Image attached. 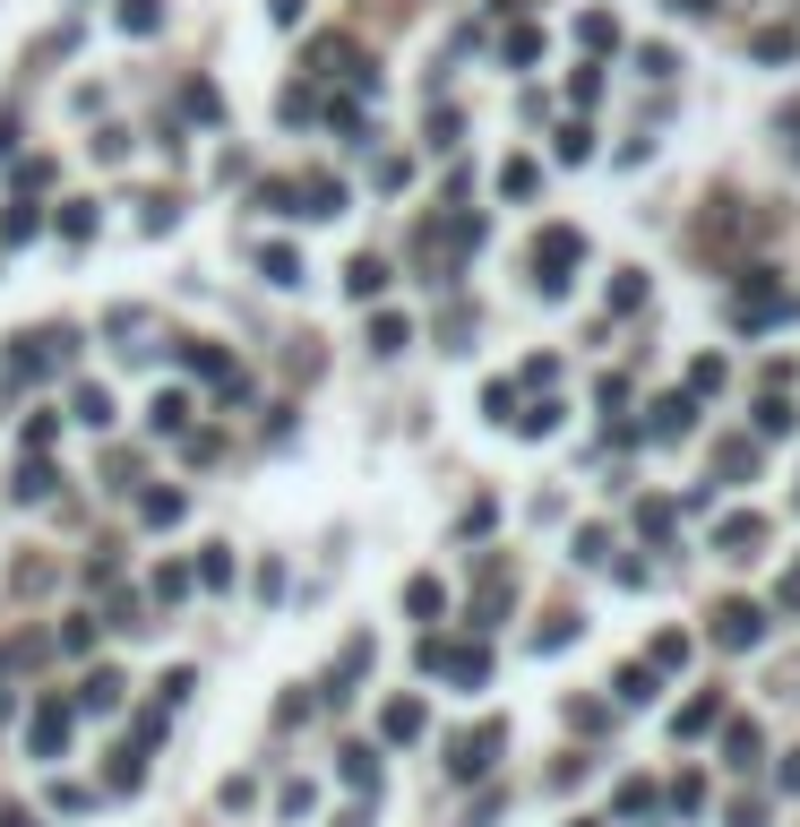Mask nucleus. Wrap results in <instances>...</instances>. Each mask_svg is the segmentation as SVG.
Here are the masks:
<instances>
[{
    "label": "nucleus",
    "mask_w": 800,
    "mask_h": 827,
    "mask_svg": "<svg viewBox=\"0 0 800 827\" xmlns=\"http://www.w3.org/2000/svg\"><path fill=\"white\" fill-rule=\"evenodd\" d=\"M422 672H448L456 690H482L491 681V647L482 638H422Z\"/></svg>",
    "instance_id": "nucleus-1"
},
{
    "label": "nucleus",
    "mask_w": 800,
    "mask_h": 827,
    "mask_svg": "<svg viewBox=\"0 0 800 827\" xmlns=\"http://www.w3.org/2000/svg\"><path fill=\"white\" fill-rule=\"evenodd\" d=\"M792 311V294L774 285V267H749V285H732V328H774Z\"/></svg>",
    "instance_id": "nucleus-2"
},
{
    "label": "nucleus",
    "mask_w": 800,
    "mask_h": 827,
    "mask_svg": "<svg viewBox=\"0 0 800 827\" xmlns=\"http://www.w3.org/2000/svg\"><path fill=\"white\" fill-rule=\"evenodd\" d=\"M576 259H585V233H576V225H551L543 242H534V285H543V294H569Z\"/></svg>",
    "instance_id": "nucleus-3"
},
{
    "label": "nucleus",
    "mask_w": 800,
    "mask_h": 827,
    "mask_svg": "<svg viewBox=\"0 0 800 827\" xmlns=\"http://www.w3.org/2000/svg\"><path fill=\"white\" fill-rule=\"evenodd\" d=\"M508 750V725H474V732H456L448 741V776L456 785H474V776H491V759Z\"/></svg>",
    "instance_id": "nucleus-4"
},
{
    "label": "nucleus",
    "mask_w": 800,
    "mask_h": 827,
    "mask_svg": "<svg viewBox=\"0 0 800 827\" xmlns=\"http://www.w3.org/2000/svg\"><path fill=\"white\" fill-rule=\"evenodd\" d=\"M758 638H767V603H714V647H723V656H740V647H758Z\"/></svg>",
    "instance_id": "nucleus-5"
},
{
    "label": "nucleus",
    "mask_w": 800,
    "mask_h": 827,
    "mask_svg": "<svg viewBox=\"0 0 800 827\" xmlns=\"http://www.w3.org/2000/svg\"><path fill=\"white\" fill-rule=\"evenodd\" d=\"M758 543H767V518H758V509H732V518L714 526V552H723V561H749Z\"/></svg>",
    "instance_id": "nucleus-6"
},
{
    "label": "nucleus",
    "mask_w": 800,
    "mask_h": 827,
    "mask_svg": "<svg viewBox=\"0 0 800 827\" xmlns=\"http://www.w3.org/2000/svg\"><path fill=\"white\" fill-rule=\"evenodd\" d=\"M689 423H698V397L672 388V397H654V414H645V440H680Z\"/></svg>",
    "instance_id": "nucleus-7"
},
{
    "label": "nucleus",
    "mask_w": 800,
    "mask_h": 827,
    "mask_svg": "<svg viewBox=\"0 0 800 827\" xmlns=\"http://www.w3.org/2000/svg\"><path fill=\"white\" fill-rule=\"evenodd\" d=\"M723 759H732L740 776H749V767L767 759V725H758V716H740V725H723Z\"/></svg>",
    "instance_id": "nucleus-8"
},
{
    "label": "nucleus",
    "mask_w": 800,
    "mask_h": 827,
    "mask_svg": "<svg viewBox=\"0 0 800 827\" xmlns=\"http://www.w3.org/2000/svg\"><path fill=\"white\" fill-rule=\"evenodd\" d=\"M61 750H69V707L43 698V707H34V759H61Z\"/></svg>",
    "instance_id": "nucleus-9"
},
{
    "label": "nucleus",
    "mask_w": 800,
    "mask_h": 827,
    "mask_svg": "<svg viewBox=\"0 0 800 827\" xmlns=\"http://www.w3.org/2000/svg\"><path fill=\"white\" fill-rule=\"evenodd\" d=\"M293 199H310L302 216H345V181H336V173H310V181H302Z\"/></svg>",
    "instance_id": "nucleus-10"
},
{
    "label": "nucleus",
    "mask_w": 800,
    "mask_h": 827,
    "mask_svg": "<svg viewBox=\"0 0 800 827\" xmlns=\"http://www.w3.org/2000/svg\"><path fill=\"white\" fill-rule=\"evenodd\" d=\"M714 725H723V698H714V690H705V698H689V707L672 716V732H680V741H698V732H714Z\"/></svg>",
    "instance_id": "nucleus-11"
},
{
    "label": "nucleus",
    "mask_w": 800,
    "mask_h": 827,
    "mask_svg": "<svg viewBox=\"0 0 800 827\" xmlns=\"http://www.w3.org/2000/svg\"><path fill=\"white\" fill-rule=\"evenodd\" d=\"M345 294H353V302H379V294H387V259H371V250H362V259L345 267Z\"/></svg>",
    "instance_id": "nucleus-12"
},
{
    "label": "nucleus",
    "mask_w": 800,
    "mask_h": 827,
    "mask_svg": "<svg viewBox=\"0 0 800 827\" xmlns=\"http://www.w3.org/2000/svg\"><path fill=\"white\" fill-rule=\"evenodd\" d=\"M576 43H585V52H620V18L585 9V18H576Z\"/></svg>",
    "instance_id": "nucleus-13"
},
{
    "label": "nucleus",
    "mask_w": 800,
    "mask_h": 827,
    "mask_svg": "<svg viewBox=\"0 0 800 827\" xmlns=\"http://www.w3.org/2000/svg\"><path fill=\"white\" fill-rule=\"evenodd\" d=\"M740 474H758V449H749V440H723V449H714V483H740Z\"/></svg>",
    "instance_id": "nucleus-14"
},
{
    "label": "nucleus",
    "mask_w": 800,
    "mask_h": 827,
    "mask_svg": "<svg viewBox=\"0 0 800 827\" xmlns=\"http://www.w3.org/2000/svg\"><path fill=\"white\" fill-rule=\"evenodd\" d=\"M405 612H414V621H439V612H448V587H439V578H414V587H405Z\"/></svg>",
    "instance_id": "nucleus-15"
},
{
    "label": "nucleus",
    "mask_w": 800,
    "mask_h": 827,
    "mask_svg": "<svg viewBox=\"0 0 800 827\" xmlns=\"http://www.w3.org/2000/svg\"><path fill=\"white\" fill-rule=\"evenodd\" d=\"M422 725H431V716H422V698H396V707L379 716V732H387V741H414Z\"/></svg>",
    "instance_id": "nucleus-16"
},
{
    "label": "nucleus",
    "mask_w": 800,
    "mask_h": 827,
    "mask_svg": "<svg viewBox=\"0 0 800 827\" xmlns=\"http://www.w3.org/2000/svg\"><path fill=\"white\" fill-rule=\"evenodd\" d=\"M78 707H87V716H112V707H121V672H96V681L78 690Z\"/></svg>",
    "instance_id": "nucleus-17"
},
{
    "label": "nucleus",
    "mask_w": 800,
    "mask_h": 827,
    "mask_svg": "<svg viewBox=\"0 0 800 827\" xmlns=\"http://www.w3.org/2000/svg\"><path fill=\"white\" fill-rule=\"evenodd\" d=\"M258 267H267V285H302V259H293L285 242H267V250H258Z\"/></svg>",
    "instance_id": "nucleus-18"
},
{
    "label": "nucleus",
    "mask_w": 800,
    "mask_h": 827,
    "mask_svg": "<svg viewBox=\"0 0 800 827\" xmlns=\"http://www.w3.org/2000/svg\"><path fill=\"white\" fill-rule=\"evenodd\" d=\"M620 707H654V663H629V672H620Z\"/></svg>",
    "instance_id": "nucleus-19"
},
{
    "label": "nucleus",
    "mask_w": 800,
    "mask_h": 827,
    "mask_svg": "<svg viewBox=\"0 0 800 827\" xmlns=\"http://www.w3.org/2000/svg\"><path fill=\"white\" fill-rule=\"evenodd\" d=\"M405 319H396V311H379V319H371V354H405Z\"/></svg>",
    "instance_id": "nucleus-20"
},
{
    "label": "nucleus",
    "mask_w": 800,
    "mask_h": 827,
    "mask_svg": "<svg viewBox=\"0 0 800 827\" xmlns=\"http://www.w3.org/2000/svg\"><path fill=\"white\" fill-rule=\"evenodd\" d=\"M345 785H353V794H362V785L379 794V750H345Z\"/></svg>",
    "instance_id": "nucleus-21"
},
{
    "label": "nucleus",
    "mask_w": 800,
    "mask_h": 827,
    "mask_svg": "<svg viewBox=\"0 0 800 827\" xmlns=\"http://www.w3.org/2000/svg\"><path fill=\"white\" fill-rule=\"evenodd\" d=\"M749 52H758V61H792V52H800V35H792V27H767L758 43H749Z\"/></svg>",
    "instance_id": "nucleus-22"
},
{
    "label": "nucleus",
    "mask_w": 800,
    "mask_h": 827,
    "mask_svg": "<svg viewBox=\"0 0 800 827\" xmlns=\"http://www.w3.org/2000/svg\"><path fill=\"white\" fill-rule=\"evenodd\" d=\"M672 526H680V509H672V500H645V509H638V534H654V543H663Z\"/></svg>",
    "instance_id": "nucleus-23"
},
{
    "label": "nucleus",
    "mask_w": 800,
    "mask_h": 827,
    "mask_svg": "<svg viewBox=\"0 0 800 827\" xmlns=\"http://www.w3.org/2000/svg\"><path fill=\"white\" fill-rule=\"evenodd\" d=\"M516 431H525V440H551V431H560V405H525V414H516Z\"/></svg>",
    "instance_id": "nucleus-24"
},
{
    "label": "nucleus",
    "mask_w": 800,
    "mask_h": 827,
    "mask_svg": "<svg viewBox=\"0 0 800 827\" xmlns=\"http://www.w3.org/2000/svg\"><path fill=\"white\" fill-rule=\"evenodd\" d=\"M52 483H61V474H52V465H43V457H34V465H18V500H43V492H52Z\"/></svg>",
    "instance_id": "nucleus-25"
},
{
    "label": "nucleus",
    "mask_w": 800,
    "mask_h": 827,
    "mask_svg": "<svg viewBox=\"0 0 800 827\" xmlns=\"http://www.w3.org/2000/svg\"><path fill=\"white\" fill-rule=\"evenodd\" d=\"M585 156H594V130H585V121H569V130H560V165H585Z\"/></svg>",
    "instance_id": "nucleus-26"
},
{
    "label": "nucleus",
    "mask_w": 800,
    "mask_h": 827,
    "mask_svg": "<svg viewBox=\"0 0 800 827\" xmlns=\"http://www.w3.org/2000/svg\"><path fill=\"white\" fill-rule=\"evenodd\" d=\"M680 663H689V638H680V629H663V638H654V672H680Z\"/></svg>",
    "instance_id": "nucleus-27"
},
{
    "label": "nucleus",
    "mask_w": 800,
    "mask_h": 827,
    "mask_svg": "<svg viewBox=\"0 0 800 827\" xmlns=\"http://www.w3.org/2000/svg\"><path fill=\"white\" fill-rule=\"evenodd\" d=\"M34 225H43L34 199H18V207H9V225H0V242H34Z\"/></svg>",
    "instance_id": "nucleus-28"
},
{
    "label": "nucleus",
    "mask_w": 800,
    "mask_h": 827,
    "mask_svg": "<svg viewBox=\"0 0 800 827\" xmlns=\"http://www.w3.org/2000/svg\"><path fill=\"white\" fill-rule=\"evenodd\" d=\"M78 423L103 431V423H112V397H103V388H78Z\"/></svg>",
    "instance_id": "nucleus-29"
},
{
    "label": "nucleus",
    "mask_w": 800,
    "mask_h": 827,
    "mask_svg": "<svg viewBox=\"0 0 800 827\" xmlns=\"http://www.w3.org/2000/svg\"><path fill=\"white\" fill-rule=\"evenodd\" d=\"M800 423V414H792V405H783V397H767V405H758V431H767V440H783V431H792Z\"/></svg>",
    "instance_id": "nucleus-30"
},
{
    "label": "nucleus",
    "mask_w": 800,
    "mask_h": 827,
    "mask_svg": "<svg viewBox=\"0 0 800 827\" xmlns=\"http://www.w3.org/2000/svg\"><path fill=\"white\" fill-rule=\"evenodd\" d=\"M534 181H543V173L525 165V156H516V165H508V173H500V190H508V199H534Z\"/></svg>",
    "instance_id": "nucleus-31"
},
{
    "label": "nucleus",
    "mask_w": 800,
    "mask_h": 827,
    "mask_svg": "<svg viewBox=\"0 0 800 827\" xmlns=\"http://www.w3.org/2000/svg\"><path fill=\"white\" fill-rule=\"evenodd\" d=\"M638 302H645V276H638V267H629V276H620V285H611V311H620V319H629V311H638Z\"/></svg>",
    "instance_id": "nucleus-32"
},
{
    "label": "nucleus",
    "mask_w": 800,
    "mask_h": 827,
    "mask_svg": "<svg viewBox=\"0 0 800 827\" xmlns=\"http://www.w3.org/2000/svg\"><path fill=\"white\" fill-rule=\"evenodd\" d=\"M147 414H156V431H181V423H190V397H156Z\"/></svg>",
    "instance_id": "nucleus-33"
},
{
    "label": "nucleus",
    "mask_w": 800,
    "mask_h": 827,
    "mask_svg": "<svg viewBox=\"0 0 800 827\" xmlns=\"http://www.w3.org/2000/svg\"><path fill=\"white\" fill-rule=\"evenodd\" d=\"M672 810H680V819H689V810H705V776H680V785H672Z\"/></svg>",
    "instance_id": "nucleus-34"
},
{
    "label": "nucleus",
    "mask_w": 800,
    "mask_h": 827,
    "mask_svg": "<svg viewBox=\"0 0 800 827\" xmlns=\"http://www.w3.org/2000/svg\"><path fill=\"white\" fill-rule=\"evenodd\" d=\"M190 690H198V672H190V663H172V672H164V707H181Z\"/></svg>",
    "instance_id": "nucleus-35"
},
{
    "label": "nucleus",
    "mask_w": 800,
    "mask_h": 827,
    "mask_svg": "<svg viewBox=\"0 0 800 827\" xmlns=\"http://www.w3.org/2000/svg\"><path fill=\"white\" fill-rule=\"evenodd\" d=\"M156 18H164L156 0H129V9H121V27H129V35H156Z\"/></svg>",
    "instance_id": "nucleus-36"
},
{
    "label": "nucleus",
    "mask_w": 800,
    "mask_h": 827,
    "mask_svg": "<svg viewBox=\"0 0 800 827\" xmlns=\"http://www.w3.org/2000/svg\"><path fill=\"white\" fill-rule=\"evenodd\" d=\"M714 388H723V363H714V354H705V363L689 371V397H714Z\"/></svg>",
    "instance_id": "nucleus-37"
},
{
    "label": "nucleus",
    "mask_w": 800,
    "mask_h": 827,
    "mask_svg": "<svg viewBox=\"0 0 800 827\" xmlns=\"http://www.w3.org/2000/svg\"><path fill=\"white\" fill-rule=\"evenodd\" d=\"M198 578H207V587H225V578H233V552H225V543H207V561H198Z\"/></svg>",
    "instance_id": "nucleus-38"
},
{
    "label": "nucleus",
    "mask_w": 800,
    "mask_h": 827,
    "mask_svg": "<svg viewBox=\"0 0 800 827\" xmlns=\"http://www.w3.org/2000/svg\"><path fill=\"white\" fill-rule=\"evenodd\" d=\"M534 52H543V27H516V35H508V61L525 69V61H534Z\"/></svg>",
    "instance_id": "nucleus-39"
},
{
    "label": "nucleus",
    "mask_w": 800,
    "mask_h": 827,
    "mask_svg": "<svg viewBox=\"0 0 800 827\" xmlns=\"http://www.w3.org/2000/svg\"><path fill=\"white\" fill-rule=\"evenodd\" d=\"M482 405H491L500 423H516V388H508V380H491V388H482Z\"/></svg>",
    "instance_id": "nucleus-40"
},
{
    "label": "nucleus",
    "mask_w": 800,
    "mask_h": 827,
    "mask_svg": "<svg viewBox=\"0 0 800 827\" xmlns=\"http://www.w3.org/2000/svg\"><path fill=\"white\" fill-rule=\"evenodd\" d=\"M181 518V492H147V526H172Z\"/></svg>",
    "instance_id": "nucleus-41"
},
{
    "label": "nucleus",
    "mask_w": 800,
    "mask_h": 827,
    "mask_svg": "<svg viewBox=\"0 0 800 827\" xmlns=\"http://www.w3.org/2000/svg\"><path fill=\"white\" fill-rule=\"evenodd\" d=\"M569 638H576V621H551V629H534V656H560Z\"/></svg>",
    "instance_id": "nucleus-42"
},
{
    "label": "nucleus",
    "mask_w": 800,
    "mask_h": 827,
    "mask_svg": "<svg viewBox=\"0 0 800 827\" xmlns=\"http://www.w3.org/2000/svg\"><path fill=\"white\" fill-rule=\"evenodd\" d=\"M620 810H629V819H638V810H654V785H645V776H629V785H620Z\"/></svg>",
    "instance_id": "nucleus-43"
},
{
    "label": "nucleus",
    "mask_w": 800,
    "mask_h": 827,
    "mask_svg": "<svg viewBox=\"0 0 800 827\" xmlns=\"http://www.w3.org/2000/svg\"><path fill=\"white\" fill-rule=\"evenodd\" d=\"M774 603H783V612H800V561L783 569V587H774Z\"/></svg>",
    "instance_id": "nucleus-44"
},
{
    "label": "nucleus",
    "mask_w": 800,
    "mask_h": 827,
    "mask_svg": "<svg viewBox=\"0 0 800 827\" xmlns=\"http://www.w3.org/2000/svg\"><path fill=\"white\" fill-rule=\"evenodd\" d=\"M732 827H767V801H732Z\"/></svg>",
    "instance_id": "nucleus-45"
},
{
    "label": "nucleus",
    "mask_w": 800,
    "mask_h": 827,
    "mask_svg": "<svg viewBox=\"0 0 800 827\" xmlns=\"http://www.w3.org/2000/svg\"><path fill=\"white\" fill-rule=\"evenodd\" d=\"M774 785H783V794H800V750H792L783 767H774Z\"/></svg>",
    "instance_id": "nucleus-46"
},
{
    "label": "nucleus",
    "mask_w": 800,
    "mask_h": 827,
    "mask_svg": "<svg viewBox=\"0 0 800 827\" xmlns=\"http://www.w3.org/2000/svg\"><path fill=\"white\" fill-rule=\"evenodd\" d=\"M663 9H672V18H705V9H714V0H663Z\"/></svg>",
    "instance_id": "nucleus-47"
},
{
    "label": "nucleus",
    "mask_w": 800,
    "mask_h": 827,
    "mask_svg": "<svg viewBox=\"0 0 800 827\" xmlns=\"http://www.w3.org/2000/svg\"><path fill=\"white\" fill-rule=\"evenodd\" d=\"M293 18H302V0H276V27H293Z\"/></svg>",
    "instance_id": "nucleus-48"
},
{
    "label": "nucleus",
    "mask_w": 800,
    "mask_h": 827,
    "mask_svg": "<svg viewBox=\"0 0 800 827\" xmlns=\"http://www.w3.org/2000/svg\"><path fill=\"white\" fill-rule=\"evenodd\" d=\"M576 827H594V819H576Z\"/></svg>",
    "instance_id": "nucleus-49"
},
{
    "label": "nucleus",
    "mask_w": 800,
    "mask_h": 827,
    "mask_svg": "<svg viewBox=\"0 0 800 827\" xmlns=\"http://www.w3.org/2000/svg\"><path fill=\"white\" fill-rule=\"evenodd\" d=\"M792 500H800V492H792Z\"/></svg>",
    "instance_id": "nucleus-50"
}]
</instances>
